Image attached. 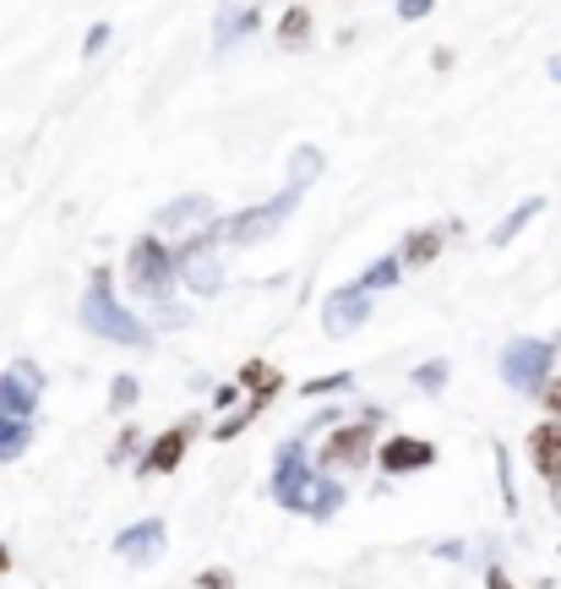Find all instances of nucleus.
Instances as JSON below:
<instances>
[{
	"label": "nucleus",
	"mask_w": 561,
	"mask_h": 589,
	"mask_svg": "<svg viewBox=\"0 0 561 589\" xmlns=\"http://www.w3.org/2000/svg\"><path fill=\"white\" fill-rule=\"evenodd\" d=\"M213 219V197L207 191H186V197H175V202H164L158 213H153V230L158 235H175V230H197V224H207Z\"/></svg>",
	"instance_id": "14"
},
{
	"label": "nucleus",
	"mask_w": 561,
	"mask_h": 589,
	"mask_svg": "<svg viewBox=\"0 0 561 589\" xmlns=\"http://www.w3.org/2000/svg\"><path fill=\"white\" fill-rule=\"evenodd\" d=\"M529 464H535L540 480H557L561 475V426L557 421H546V426L529 432Z\"/></svg>",
	"instance_id": "15"
},
{
	"label": "nucleus",
	"mask_w": 561,
	"mask_h": 589,
	"mask_svg": "<svg viewBox=\"0 0 561 589\" xmlns=\"http://www.w3.org/2000/svg\"><path fill=\"white\" fill-rule=\"evenodd\" d=\"M175 279L186 285L191 294H218L224 290V263H218V252L213 246H202V252H186V257H175Z\"/></svg>",
	"instance_id": "13"
},
{
	"label": "nucleus",
	"mask_w": 561,
	"mask_h": 589,
	"mask_svg": "<svg viewBox=\"0 0 561 589\" xmlns=\"http://www.w3.org/2000/svg\"><path fill=\"white\" fill-rule=\"evenodd\" d=\"M137 399H142L137 377H115V382H110V410H115V415H126V410H137Z\"/></svg>",
	"instance_id": "27"
},
{
	"label": "nucleus",
	"mask_w": 561,
	"mask_h": 589,
	"mask_svg": "<svg viewBox=\"0 0 561 589\" xmlns=\"http://www.w3.org/2000/svg\"><path fill=\"white\" fill-rule=\"evenodd\" d=\"M235 399H240V388H218V393H213V404H218V410H229Z\"/></svg>",
	"instance_id": "34"
},
{
	"label": "nucleus",
	"mask_w": 561,
	"mask_h": 589,
	"mask_svg": "<svg viewBox=\"0 0 561 589\" xmlns=\"http://www.w3.org/2000/svg\"><path fill=\"white\" fill-rule=\"evenodd\" d=\"M279 44L283 49H305L311 44V11L305 5H289L279 16Z\"/></svg>",
	"instance_id": "20"
},
{
	"label": "nucleus",
	"mask_w": 561,
	"mask_h": 589,
	"mask_svg": "<svg viewBox=\"0 0 561 589\" xmlns=\"http://www.w3.org/2000/svg\"><path fill=\"white\" fill-rule=\"evenodd\" d=\"M316 175H322V147L300 143L294 153H289V180H294V186H311Z\"/></svg>",
	"instance_id": "22"
},
{
	"label": "nucleus",
	"mask_w": 561,
	"mask_h": 589,
	"mask_svg": "<svg viewBox=\"0 0 561 589\" xmlns=\"http://www.w3.org/2000/svg\"><path fill=\"white\" fill-rule=\"evenodd\" d=\"M191 437H197V421H180V426H169L164 437H153L137 453V475L142 480H153V475H175L180 458H186V447H191Z\"/></svg>",
	"instance_id": "8"
},
{
	"label": "nucleus",
	"mask_w": 561,
	"mask_h": 589,
	"mask_svg": "<svg viewBox=\"0 0 561 589\" xmlns=\"http://www.w3.org/2000/svg\"><path fill=\"white\" fill-rule=\"evenodd\" d=\"M305 447H311L305 432L279 442L268 491H273V502H279L283 513H305V519L327 524V519L349 502V491H344V480H338L333 469H311V453H305Z\"/></svg>",
	"instance_id": "1"
},
{
	"label": "nucleus",
	"mask_w": 561,
	"mask_h": 589,
	"mask_svg": "<svg viewBox=\"0 0 561 589\" xmlns=\"http://www.w3.org/2000/svg\"><path fill=\"white\" fill-rule=\"evenodd\" d=\"M262 27V5L257 0H218V16H213V55H229L240 38H251Z\"/></svg>",
	"instance_id": "10"
},
{
	"label": "nucleus",
	"mask_w": 561,
	"mask_h": 589,
	"mask_svg": "<svg viewBox=\"0 0 561 589\" xmlns=\"http://www.w3.org/2000/svg\"><path fill=\"white\" fill-rule=\"evenodd\" d=\"M164 546H169V524H164V519H137V524H126V530L115 535V557H126L132 568L158 563Z\"/></svg>",
	"instance_id": "11"
},
{
	"label": "nucleus",
	"mask_w": 561,
	"mask_h": 589,
	"mask_svg": "<svg viewBox=\"0 0 561 589\" xmlns=\"http://www.w3.org/2000/svg\"><path fill=\"white\" fill-rule=\"evenodd\" d=\"M137 453H142V437L132 432V426H121V437H115V447H110V464L121 469V464H126V458H137Z\"/></svg>",
	"instance_id": "28"
},
{
	"label": "nucleus",
	"mask_w": 561,
	"mask_h": 589,
	"mask_svg": "<svg viewBox=\"0 0 561 589\" xmlns=\"http://www.w3.org/2000/svg\"><path fill=\"white\" fill-rule=\"evenodd\" d=\"M126 285L142 300H169V290H175V252L164 246L158 230H147V235L132 241V252H126Z\"/></svg>",
	"instance_id": "3"
},
{
	"label": "nucleus",
	"mask_w": 561,
	"mask_h": 589,
	"mask_svg": "<svg viewBox=\"0 0 561 589\" xmlns=\"http://www.w3.org/2000/svg\"><path fill=\"white\" fill-rule=\"evenodd\" d=\"M393 11H399V22H420V16H430V11H436V0H399Z\"/></svg>",
	"instance_id": "30"
},
{
	"label": "nucleus",
	"mask_w": 561,
	"mask_h": 589,
	"mask_svg": "<svg viewBox=\"0 0 561 589\" xmlns=\"http://www.w3.org/2000/svg\"><path fill=\"white\" fill-rule=\"evenodd\" d=\"M38 393H44V371H38L33 360H16V366L0 371V410H5V415H27V421H33Z\"/></svg>",
	"instance_id": "9"
},
{
	"label": "nucleus",
	"mask_w": 561,
	"mask_h": 589,
	"mask_svg": "<svg viewBox=\"0 0 561 589\" xmlns=\"http://www.w3.org/2000/svg\"><path fill=\"white\" fill-rule=\"evenodd\" d=\"M27 442H33V426H27V415H5V410H0V464L22 458V453H27Z\"/></svg>",
	"instance_id": "18"
},
{
	"label": "nucleus",
	"mask_w": 561,
	"mask_h": 589,
	"mask_svg": "<svg viewBox=\"0 0 561 589\" xmlns=\"http://www.w3.org/2000/svg\"><path fill=\"white\" fill-rule=\"evenodd\" d=\"M399 279H404V257H399V252H393V257H377V263L360 274V285H366L371 294H377V290H393Z\"/></svg>",
	"instance_id": "21"
},
{
	"label": "nucleus",
	"mask_w": 561,
	"mask_h": 589,
	"mask_svg": "<svg viewBox=\"0 0 561 589\" xmlns=\"http://www.w3.org/2000/svg\"><path fill=\"white\" fill-rule=\"evenodd\" d=\"M77 322H82L93 338H110V344H126V349H147V344H153L147 322H142L137 311H126V305H121V294H115V274H110V268H93L88 294H82V305H77Z\"/></svg>",
	"instance_id": "2"
},
{
	"label": "nucleus",
	"mask_w": 561,
	"mask_h": 589,
	"mask_svg": "<svg viewBox=\"0 0 561 589\" xmlns=\"http://www.w3.org/2000/svg\"><path fill=\"white\" fill-rule=\"evenodd\" d=\"M540 404H546V415H551V421H561V377L540 388Z\"/></svg>",
	"instance_id": "33"
},
{
	"label": "nucleus",
	"mask_w": 561,
	"mask_h": 589,
	"mask_svg": "<svg viewBox=\"0 0 561 589\" xmlns=\"http://www.w3.org/2000/svg\"><path fill=\"white\" fill-rule=\"evenodd\" d=\"M447 377H452V366H447V360H425V366H415V371H409V382L420 388L425 399H436V393L447 388Z\"/></svg>",
	"instance_id": "24"
},
{
	"label": "nucleus",
	"mask_w": 561,
	"mask_h": 589,
	"mask_svg": "<svg viewBox=\"0 0 561 589\" xmlns=\"http://www.w3.org/2000/svg\"><path fill=\"white\" fill-rule=\"evenodd\" d=\"M110 33H115L110 22H93V27H88V38H82V60H93V55H104V44H110Z\"/></svg>",
	"instance_id": "29"
},
{
	"label": "nucleus",
	"mask_w": 561,
	"mask_h": 589,
	"mask_svg": "<svg viewBox=\"0 0 561 589\" xmlns=\"http://www.w3.org/2000/svg\"><path fill=\"white\" fill-rule=\"evenodd\" d=\"M300 197H305V186H283L273 202H262V208H251V213H235V219H224V241L229 246H257V241H268V235H279V224L300 208Z\"/></svg>",
	"instance_id": "6"
},
{
	"label": "nucleus",
	"mask_w": 561,
	"mask_h": 589,
	"mask_svg": "<svg viewBox=\"0 0 561 589\" xmlns=\"http://www.w3.org/2000/svg\"><path fill=\"white\" fill-rule=\"evenodd\" d=\"M371 322V290L355 279V285H338V290L322 300V333L327 338H349Z\"/></svg>",
	"instance_id": "7"
},
{
	"label": "nucleus",
	"mask_w": 561,
	"mask_h": 589,
	"mask_svg": "<svg viewBox=\"0 0 561 589\" xmlns=\"http://www.w3.org/2000/svg\"><path fill=\"white\" fill-rule=\"evenodd\" d=\"M540 213H546V197H524V202H518V208H513V213L491 230V252H507V246H513V241H518V235L540 219Z\"/></svg>",
	"instance_id": "17"
},
{
	"label": "nucleus",
	"mask_w": 561,
	"mask_h": 589,
	"mask_svg": "<svg viewBox=\"0 0 561 589\" xmlns=\"http://www.w3.org/2000/svg\"><path fill=\"white\" fill-rule=\"evenodd\" d=\"M377 421H388V410H366L360 421H333V437L322 442V453H316V469H366L371 464V453H377Z\"/></svg>",
	"instance_id": "4"
},
{
	"label": "nucleus",
	"mask_w": 561,
	"mask_h": 589,
	"mask_svg": "<svg viewBox=\"0 0 561 589\" xmlns=\"http://www.w3.org/2000/svg\"><path fill=\"white\" fill-rule=\"evenodd\" d=\"M349 388H355V371H333V377H311L300 393L305 399H327V393H349Z\"/></svg>",
	"instance_id": "26"
},
{
	"label": "nucleus",
	"mask_w": 561,
	"mask_h": 589,
	"mask_svg": "<svg viewBox=\"0 0 561 589\" xmlns=\"http://www.w3.org/2000/svg\"><path fill=\"white\" fill-rule=\"evenodd\" d=\"M197 585L202 589H229L235 585V574H229V568H202V574H197Z\"/></svg>",
	"instance_id": "32"
},
{
	"label": "nucleus",
	"mask_w": 561,
	"mask_h": 589,
	"mask_svg": "<svg viewBox=\"0 0 561 589\" xmlns=\"http://www.w3.org/2000/svg\"><path fill=\"white\" fill-rule=\"evenodd\" d=\"M430 557H441V563H463V557H469V541H436Z\"/></svg>",
	"instance_id": "31"
},
{
	"label": "nucleus",
	"mask_w": 561,
	"mask_h": 589,
	"mask_svg": "<svg viewBox=\"0 0 561 589\" xmlns=\"http://www.w3.org/2000/svg\"><path fill=\"white\" fill-rule=\"evenodd\" d=\"M546 486H551V502H557V513H561V475L557 480H546Z\"/></svg>",
	"instance_id": "35"
},
{
	"label": "nucleus",
	"mask_w": 561,
	"mask_h": 589,
	"mask_svg": "<svg viewBox=\"0 0 561 589\" xmlns=\"http://www.w3.org/2000/svg\"><path fill=\"white\" fill-rule=\"evenodd\" d=\"M491 458H496V480H502V502H507V513H518V486H513V453H507V442H491Z\"/></svg>",
	"instance_id": "23"
},
{
	"label": "nucleus",
	"mask_w": 561,
	"mask_h": 589,
	"mask_svg": "<svg viewBox=\"0 0 561 589\" xmlns=\"http://www.w3.org/2000/svg\"><path fill=\"white\" fill-rule=\"evenodd\" d=\"M5 568H11V552H5V546H0V574H5Z\"/></svg>",
	"instance_id": "37"
},
{
	"label": "nucleus",
	"mask_w": 561,
	"mask_h": 589,
	"mask_svg": "<svg viewBox=\"0 0 561 589\" xmlns=\"http://www.w3.org/2000/svg\"><path fill=\"white\" fill-rule=\"evenodd\" d=\"M496 366H502V382H507L513 393H540V388L551 382L557 344H551V338H513Z\"/></svg>",
	"instance_id": "5"
},
{
	"label": "nucleus",
	"mask_w": 561,
	"mask_h": 589,
	"mask_svg": "<svg viewBox=\"0 0 561 589\" xmlns=\"http://www.w3.org/2000/svg\"><path fill=\"white\" fill-rule=\"evenodd\" d=\"M283 388L279 366H268V360H246L240 366V393H257V399H273Z\"/></svg>",
	"instance_id": "19"
},
{
	"label": "nucleus",
	"mask_w": 561,
	"mask_h": 589,
	"mask_svg": "<svg viewBox=\"0 0 561 589\" xmlns=\"http://www.w3.org/2000/svg\"><path fill=\"white\" fill-rule=\"evenodd\" d=\"M546 71H551V77L561 82V55H551V66H546Z\"/></svg>",
	"instance_id": "36"
},
{
	"label": "nucleus",
	"mask_w": 561,
	"mask_h": 589,
	"mask_svg": "<svg viewBox=\"0 0 561 589\" xmlns=\"http://www.w3.org/2000/svg\"><path fill=\"white\" fill-rule=\"evenodd\" d=\"M557 344H561V338H557Z\"/></svg>",
	"instance_id": "38"
},
{
	"label": "nucleus",
	"mask_w": 561,
	"mask_h": 589,
	"mask_svg": "<svg viewBox=\"0 0 561 589\" xmlns=\"http://www.w3.org/2000/svg\"><path fill=\"white\" fill-rule=\"evenodd\" d=\"M441 241H447V224H425V230H409V235L399 241V257H404V268H425V263H436V257H441Z\"/></svg>",
	"instance_id": "16"
},
{
	"label": "nucleus",
	"mask_w": 561,
	"mask_h": 589,
	"mask_svg": "<svg viewBox=\"0 0 561 589\" xmlns=\"http://www.w3.org/2000/svg\"><path fill=\"white\" fill-rule=\"evenodd\" d=\"M262 410H268V399H251V404H246V410H235L224 426H213V442H235L246 426H251V421H257V415H262Z\"/></svg>",
	"instance_id": "25"
},
{
	"label": "nucleus",
	"mask_w": 561,
	"mask_h": 589,
	"mask_svg": "<svg viewBox=\"0 0 561 589\" xmlns=\"http://www.w3.org/2000/svg\"><path fill=\"white\" fill-rule=\"evenodd\" d=\"M377 464H382L388 475H420V469L436 464V442L399 432V437H388L382 447H377Z\"/></svg>",
	"instance_id": "12"
}]
</instances>
